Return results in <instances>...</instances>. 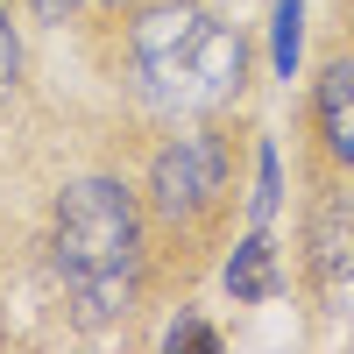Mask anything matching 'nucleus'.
<instances>
[{
    "instance_id": "nucleus-3",
    "label": "nucleus",
    "mask_w": 354,
    "mask_h": 354,
    "mask_svg": "<svg viewBox=\"0 0 354 354\" xmlns=\"http://www.w3.org/2000/svg\"><path fill=\"white\" fill-rule=\"evenodd\" d=\"M220 192H227V149H220V135H177L170 149L156 156V170H149V198H156V213H170V220H198Z\"/></svg>"
},
{
    "instance_id": "nucleus-2",
    "label": "nucleus",
    "mask_w": 354,
    "mask_h": 354,
    "mask_svg": "<svg viewBox=\"0 0 354 354\" xmlns=\"http://www.w3.org/2000/svg\"><path fill=\"white\" fill-rule=\"evenodd\" d=\"M128 64L142 100L163 113H213L241 93L248 43L205 8H149L128 28Z\"/></svg>"
},
{
    "instance_id": "nucleus-7",
    "label": "nucleus",
    "mask_w": 354,
    "mask_h": 354,
    "mask_svg": "<svg viewBox=\"0 0 354 354\" xmlns=\"http://www.w3.org/2000/svg\"><path fill=\"white\" fill-rule=\"evenodd\" d=\"M298 0H283V8H277V43H270V57H277V71L290 78V71H298Z\"/></svg>"
},
{
    "instance_id": "nucleus-5",
    "label": "nucleus",
    "mask_w": 354,
    "mask_h": 354,
    "mask_svg": "<svg viewBox=\"0 0 354 354\" xmlns=\"http://www.w3.org/2000/svg\"><path fill=\"white\" fill-rule=\"evenodd\" d=\"M319 128H326L333 156L354 170V64H333L319 78Z\"/></svg>"
},
{
    "instance_id": "nucleus-9",
    "label": "nucleus",
    "mask_w": 354,
    "mask_h": 354,
    "mask_svg": "<svg viewBox=\"0 0 354 354\" xmlns=\"http://www.w3.org/2000/svg\"><path fill=\"white\" fill-rule=\"evenodd\" d=\"M15 71H21V43H15V28H8V15H0V100H8V85H15Z\"/></svg>"
},
{
    "instance_id": "nucleus-8",
    "label": "nucleus",
    "mask_w": 354,
    "mask_h": 354,
    "mask_svg": "<svg viewBox=\"0 0 354 354\" xmlns=\"http://www.w3.org/2000/svg\"><path fill=\"white\" fill-rule=\"evenodd\" d=\"M163 347H170V354H177V347H220V333L205 326V319H177V326L163 333Z\"/></svg>"
},
{
    "instance_id": "nucleus-1",
    "label": "nucleus",
    "mask_w": 354,
    "mask_h": 354,
    "mask_svg": "<svg viewBox=\"0 0 354 354\" xmlns=\"http://www.w3.org/2000/svg\"><path fill=\"white\" fill-rule=\"evenodd\" d=\"M57 283L85 326H113L142 283V213L113 177H85L57 198Z\"/></svg>"
},
{
    "instance_id": "nucleus-4",
    "label": "nucleus",
    "mask_w": 354,
    "mask_h": 354,
    "mask_svg": "<svg viewBox=\"0 0 354 354\" xmlns=\"http://www.w3.org/2000/svg\"><path fill=\"white\" fill-rule=\"evenodd\" d=\"M312 290L326 312H354V205L333 192L312 205Z\"/></svg>"
},
{
    "instance_id": "nucleus-10",
    "label": "nucleus",
    "mask_w": 354,
    "mask_h": 354,
    "mask_svg": "<svg viewBox=\"0 0 354 354\" xmlns=\"http://www.w3.org/2000/svg\"><path fill=\"white\" fill-rule=\"evenodd\" d=\"M270 205H277V156L262 149V192H255V213H270Z\"/></svg>"
},
{
    "instance_id": "nucleus-6",
    "label": "nucleus",
    "mask_w": 354,
    "mask_h": 354,
    "mask_svg": "<svg viewBox=\"0 0 354 354\" xmlns=\"http://www.w3.org/2000/svg\"><path fill=\"white\" fill-rule=\"evenodd\" d=\"M227 290L241 305H255V298H270L277 290V248L262 241V234H248L241 248H234V262H227Z\"/></svg>"
},
{
    "instance_id": "nucleus-11",
    "label": "nucleus",
    "mask_w": 354,
    "mask_h": 354,
    "mask_svg": "<svg viewBox=\"0 0 354 354\" xmlns=\"http://www.w3.org/2000/svg\"><path fill=\"white\" fill-rule=\"evenodd\" d=\"M36 8H43L50 21H64V15H78V8H85V0H36Z\"/></svg>"
}]
</instances>
